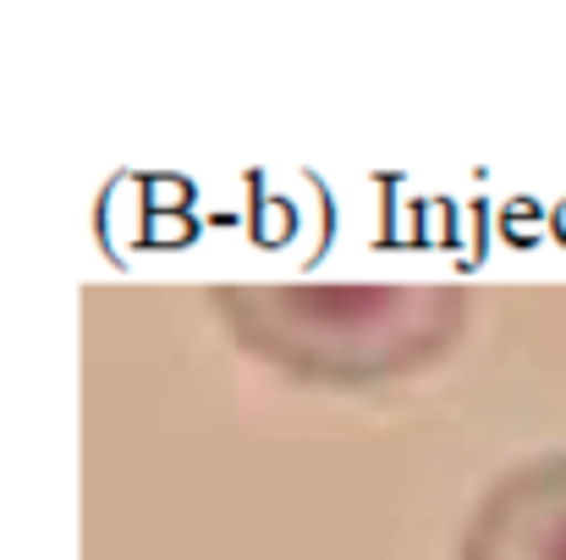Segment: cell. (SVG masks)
<instances>
[{"label": "cell", "mask_w": 566, "mask_h": 560, "mask_svg": "<svg viewBox=\"0 0 566 560\" xmlns=\"http://www.w3.org/2000/svg\"><path fill=\"white\" fill-rule=\"evenodd\" d=\"M209 308L259 369L314 390H379L434 369L468 336L473 297L462 286L248 281L214 286Z\"/></svg>", "instance_id": "obj_1"}, {"label": "cell", "mask_w": 566, "mask_h": 560, "mask_svg": "<svg viewBox=\"0 0 566 560\" xmlns=\"http://www.w3.org/2000/svg\"><path fill=\"white\" fill-rule=\"evenodd\" d=\"M457 560H566V451L501 473L479 495Z\"/></svg>", "instance_id": "obj_2"}]
</instances>
